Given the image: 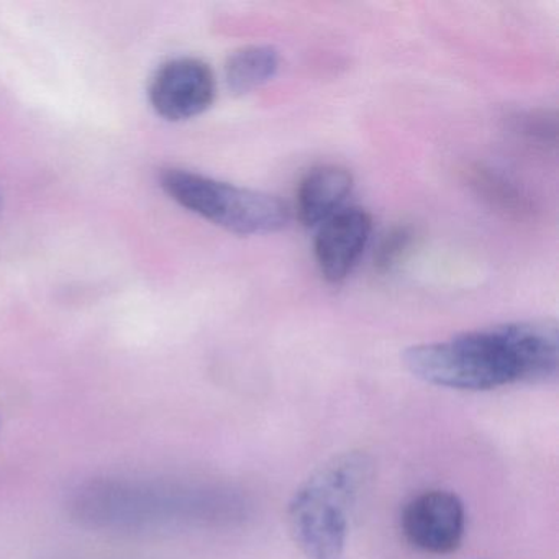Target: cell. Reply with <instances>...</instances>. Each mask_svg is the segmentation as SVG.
<instances>
[{
	"label": "cell",
	"instance_id": "obj_4",
	"mask_svg": "<svg viewBox=\"0 0 559 559\" xmlns=\"http://www.w3.org/2000/svg\"><path fill=\"white\" fill-rule=\"evenodd\" d=\"M159 186L176 204L240 237L276 234L289 224V209L276 195L189 169H163Z\"/></svg>",
	"mask_w": 559,
	"mask_h": 559
},
{
	"label": "cell",
	"instance_id": "obj_8",
	"mask_svg": "<svg viewBox=\"0 0 559 559\" xmlns=\"http://www.w3.org/2000/svg\"><path fill=\"white\" fill-rule=\"evenodd\" d=\"M353 175L338 165L310 169L297 189V217L306 227H320L342 211L353 191Z\"/></svg>",
	"mask_w": 559,
	"mask_h": 559
},
{
	"label": "cell",
	"instance_id": "obj_3",
	"mask_svg": "<svg viewBox=\"0 0 559 559\" xmlns=\"http://www.w3.org/2000/svg\"><path fill=\"white\" fill-rule=\"evenodd\" d=\"M365 453L340 454L317 469L290 500L287 525L294 543L309 559H342L349 516L371 477Z\"/></svg>",
	"mask_w": 559,
	"mask_h": 559
},
{
	"label": "cell",
	"instance_id": "obj_1",
	"mask_svg": "<svg viewBox=\"0 0 559 559\" xmlns=\"http://www.w3.org/2000/svg\"><path fill=\"white\" fill-rule=\"evenodd\" d=\"M404 362L415 378L454 391L548 381L558 372V329L549 320L503 323L412 346Z\"/></svg>",
	"mask_w": 559,
	"mask_h": 559
},
{
	"label": "cell",
	"instance_id": "obj_12",
	"mask_svg": "<svg viewBox=\"0 0 559 559\" xmlns=\"http://www.w3.org/2000/svg\"><path fill=\"white\" fill-rule=\"evenodd\" d=\"M0 204H2V199H0Z\"/></svg>",
	"mask_w": 559,
	"mask_h": 559
},
{
	"label": "cell",
	"instance_id": "obj_7",
	"mask_svg": "<svg viewBox=\"0 0 559 559\" xmlns=\"http://www.w3.org/2000/svg\"><path fill=\"white\" fill-rule=\"evenodd\" d=\"M371 231V215L359 207L342 209L320 225L316 260L329 283H342L352 274L368 247Z\"/></svg>",
	"mask_w": 559,
	"mask_h": 559
},
{
	"label": "cell",
	"instance_id": "obj_5",
	"mask_svg": "<svg viewBox=\"0 0 559 559\" xmlns=\"http://www.w3.org/2000/svg\"><path fill=\"white\" fill-rule=\"evenodd\" d=\"M401 530L412 548L427 555H450L463 543L466 509L450 490H425L412 497L401 513Z\"/></svg>",
	"mask_w": 559,
	"mask_h": 559
},
{
	"label": "cell",
	"instance_id": "obj_6",
	"mask_svg": "<svg viewBox=\"0 0 559 559\" xmlns=\"http://www.w3.org/2000/svg\"><path fill=\"white\" fill-rule=\"evenodd\" d=\"M217 96L214 71L199 58L182 57L163 64L150 84V103L168 122H185L211 109Z\"/></svg>",
	"mask_w": 559,
	"mask_h": 559
},
{
	"label": "cell",
	"instance_id": "obj_9",
	"mask_svg": "<svg viewBox=\"0 0 559 559\" xmlns=\"http://www.w3.org/2000/svg\"><path fill=\"white\" fill-rule=\"evenodd\" d=\"M281 58L276 48L251 45L235 51L225 63V83L234 96H247L276 76Z\"/></svg>",
	"mask_w": 559,
	"mask_h": 559
},
{
	"label": "cell",
	"instance_id": "obj_10",
	"mask_svg": "<svg viewBox=\"0 0 559 559\" xmlns=\"http://www.w3.org/2000/svg\"><path fill=\"white\" fill-rule=\"evenodd\" d=\"M415 243V231L408 225H397L379 241L374 253V267L385 274L401 266Z\"/></svg>",
	"mask_w": 559,
	"mask_h": 559
},
{
	"label": "cell",
	"instance_id": "obj_11",
	"mask_svg": "<svg viewBox=\"0 0 559 559\" xmlns=\"http://www.w3.org/2000/svg\"><path fill=\"white\" fill-rule=\"evenodd\" d=\"M555 117L549 120V117L546 114L543 116H533L525 117L523 119V133L530 136V139L543 140V142H548L549 133L555 136Z\"/></svg>",
	"mask_w": 559,
	"mask_h": 559
},
{
	"label": "cell",
	"instance_id": "obj_2",
	"mask_svg": "<svg viewBox=\"0 0 559 559\" xmlns=\"http://www.w3.org/2000/svg\"><path fill=\"white\" fill-rule=\"evenodd\" d=\"M71 513L84 525L109 530H153L211 525L235 515L234 497L215 487L162 480L100 479L78 487Z\"/></svg>",
	"mask_w": 559,
	"mask_h": 559
}]
</instances>
